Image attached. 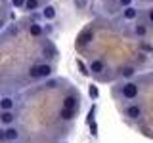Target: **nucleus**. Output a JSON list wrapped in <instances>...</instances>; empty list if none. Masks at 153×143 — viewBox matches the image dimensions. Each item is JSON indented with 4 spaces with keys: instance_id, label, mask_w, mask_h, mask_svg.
<instances>
[{
    "instance_id": "obj_4",
    "label": "nucleus",
    "mask_w": 153,
    "mask_h": 143,
    "mask_svg": "<svg viewBox=\"0 0 153 143\" xmlns=\"http://www.w3.org/2000/svg\"><path fill=\"white\" fill-rule=\"evenodd\" d=\"M19 137H21V132H19L17 128L13 126V124H10V126L6 128V141H10V143H17Z\"/></svg>"
},
{
    "instance_id": "obj_6",
    "label": "nucleus",
    "mask_w": 153,
    "mask_h": 143,
    "mask_svg": "<svg viewBox=\"0 0 153 143\" xmlns=\"http://www.w3.org/2000/svg\"><path fill=\"white\" fill-rule=\"evenodd\" d=\"M0 122L2 124H13L16 122V114H13V111H0Z\"/></svg>"
},
{
    "instance_id": "obj_20",
    "label": "nucleus",
    "mask_w": 153,
    "mask_h": 143,
    "mask_svg": "<svg viewBox=\"0 0 153 143\" xmlns=\"http://www.w3.org/2000/svg\"><path fill=\"white\" fill-rule=\"evenodd\" d=\"M0 141H6V128H0Z\"/></svg>"
},
{
    "instance_id": "obj_12",
    "label": "nucleus",
    "mask_w": 153,
    "mask_h": 143,
    "mask_svg": "<svg viewBox=\"0 0 153 143\" xmlns=\"http://www.w3.org/2000/svg\"><path fill=\"white\" fill-rule=\"evenodd\" d=\"M29 32H31L33 36H40L42 32H44V29H42L40 25H36V23H33V25L29 27Z\"/></svg>"
},
{
    "instance_id": "obj_7",
    "label": "nucleus",
    "mask_w": 153,
    "mask_h": 143,
    "mask_svg": "<svg viewBox=\"0 0 153 143\" xmlns=\"http://www.w3.org/2000/svg\"><path fill=\"white\" fill-rule=\"evenodd\" d=\"M16 107V101H13V97H2L0 99V111H12V109Z\"/></svg>"
},
{
    "instance_id": "obj_18",
    "label": "nucleus",
    "mask_w": 153,
    "mask_h": 143,
    "mask_svg": "<svg viewBox=\"0 0 153 143\" xmlns=\"http://www.w3.org/2000/svg\"><path fill=\"white\" fill-rule=\"evenodd\" d=\"M90 95H92V97H98V88H96V86H90Z\"/></svg>"
},
{
    "instance_id": "obj_16",
    "label": "nucleus",
    "mask_w": 153,
    "mask_h": 143,
    "mask_svg": "<svg viewBox=\"0 0 153 143\" xmlns=\"http://www.w3.org/2000/svg\"><path fill=\"white\" fill-rule=\"evenodd\" d=\"M134 32H136L138 36H146V32H147V29L143 27V25H136L134 27Z\"/></svg>"
},
{
    "instance_id": "obj_23",
    "label": "nucleus",
    "mask_w": 153,
    "mask_h": 143,
    "mask_svg": "<svg viewBox=\"0 0 153 143\" xmlns=\"http://www.w3.org/2000/svg\"><path fill=\"white\" fill-rule=\"evenodd\" d=\"M46 86H48V88H56V86H57V82H56V80H50V82H48Z\"/></svg>"
},
{
    "instance_id": "obj_17",
    "label": "nucleus",
    "mask_w": 153,
    "mask_h": 143,
    "mask_svg": "<svg viewBox=\"0 0 153 143\" xmlns=\"http://www.w3.org/2000/svg\"><path fill=\"white\" fill-rule=\"evenodd\" d=\"M25 2H27V0H12L13 8H25Z\"/></svg>"
},
{
    "instance_id": "obj_3",
    "label": "nucleus",
    "mask_w": 153,
    "mask_h": 143,
    "mask_svg": "<svg viewBox=\"0 0 153 143\" xmlns=\"http://www.w3.org/2000/svg\"><path fill=\"white\" fill-rule=\"evenodd\" d=\"M124 114H126L128 118H132V120H138V118L143 116V111H142V107L138 103H132V105H128V107L124 109Z\"/></svg>"
},
{
    "instance_id": "obj_13",
    "label": "nucleus",
    "mask_w": 153,
    "mask_h": 143,
    "mask_svg": "<svg viewBox=\"0 0 153 143\" xmlns=\"http://www.w3.org/2000/svg\"><path fill=\"white\" fill-rule=\"evenodd\" d=\"M92 38H94V32H92V31H84L82 35H80L79 42H80V44H86V42H90Z\"/></svg>"
},
{
    "instance_id": "obj_11",
    "label": "nucleus",
    "mask_w": 153,
    "mask_h": 143,
    "mask_svg": "<svg viewBox=\"0 0 153 143\" xmlns=\"http://www.w3.org/2000/svg\"><path fill=\"white\" fill-rule=\"evenodd\" d=\"M42 15H44V19H54L56 17V10H54V6H46L44 8V12H42Z\"/></svg>"
},
{
    "instance_id": "obj_15",
    "label": "nucleus",
    "mask_w": 153,
    "mask_h": 143,
    "mask_svg": "<svg viewBox=\"0 0 153 143\" xmlns=\"http://www.w3.org/2000/svg\"><path fill=\"white\" fill-rule=\"evenodd\" d=\"M38 8V0H27V2H25V10H31V12H33V10H36Z\"/></svg>"
},
{
    "instance_id": "obj_2",
    "label": "nucleus",
    "mask_w": 153,
    "mask_h": 143,
    "mask_svg": "<svg viewBox=\"0 0 153 143\" xmlns=\"http://www.w3.org/2000/svg\"><path fill=\"white\" fill-rule=\"evenodd\" d=\"M123 97L124 99H128V101H130V99H136L138 97V94H140V86H138L136 82H126L123 86Z\"/></svg>"
},
{
    "instance_id": "obj_14",
    "label": "nucleus",
    "mask_w": 153,
    "mask_h": 143,
    "mask_svg": "<svg viewBox=\"0 0 153 143\" xmlns=\"http://www.w3.org/2000/svg\"><path fill=\"white\" fill-rule=\"evenodd\" d=\"M134 73H136V69H134V67H124V69L121 71V74L124 76V78H130V76H134Z\"/></svg>"
},
{
    "instance_id": "obj_22",
    "label": "nucleus",
    "mask_w": 153,
    "mask_h": 143,
    "mask_svg": "<svg viewBox=\"0 0 153 143\" xmlns=\"http://www.w3.org/2000/svg\"><path fill=\"white\" fill-rule=\"evenodd\" d=\"M147 21L153 23V10H149V12H147Z\"/></svg>"
},
{
    "instance_id": "obj_1",
    "label": "nucleus",
    "mask_w": 153,
    "mask_h": 143,
    "mask_svg": "<svg viewBox=\"0 0 153 143\" xmlns=\"http://www.w3.org/2000/svg\"><path fill=\"white\" fill-rule=\"evenodd\" d=\"M50 74H52V67L48 63L35 65V67H31V71H29V76H31V78H48Z\"/></svg>"
},
{
    "instance_id": "obj_24",
    "label": "nucleus",
    "mask_w": 153,
    "mask_h": 143,
    "mask_svg": "<svg viewBox=\"0 0 153 143\" xmlns=\"http://www.w3.org/2000/svg\"><path fill=\"white\" fill-rule=\"evenodd\" d=\"M2 25H4V23H2V19H0V29H2Z\"/></svg>"
},
{
    "instance_id": "obj_19",
    "label": "nucleus",
    "mask_w": 153,
    "mask_h": 143,
    "mask_svg": "<svg viewBox=\"0 0 153 143\" xmlns=\"http://www.w3.org/2000/svg\"><path fill=\"white\" fill-rule=\"evenodd\" d=\"M75 6L76 8H84L86 6V0H75Z\"/></svg>"
},
{
    "instance_id": "obj_5",
    "label": "nucleus",
    "mask_w": 153,
    "mask_h": 143,
    "mask_svg": "<svg viewBox=\"0 0 153 143\" xmlns=\"http://www.w3.org/2000/svg\"><path fill=\"white\" fill-rule=\"evenodd\" d=\"M90 73H94V74H100V73H103V69H105V63L102 59H92L90 61Z\"/></svg>"
},
{
    "instance_id": "obj_21",
    "label": "nucleus",
    "mask_w": 153,
    "mask_h": 143,
    "mask_svg": "<svg viewBox=\"0 0 153 143\" xmlns=\"http://www.w3.org/2000/svg\"><path fill=\"white\" fill-rule=\"evenodd\" d=\"M119 2H121V6H123V8H128V6L132 4V0H119Z\"/></svg>"
},
{
    "instance_id": "obj_8",
    "label": "nucleus",
    "mask_w": 153,
    "mask_h": 143,
    "mask_svg": "<svg viewBox=\"0 0 153 143\" xmlns=\"http://www.w3.org/2000/svg\"><path fill=\"white\" fill-rule=\"evenodd\" d=\"M63 107L65 109H79V97H75V95H67L63 99Z\"/></svg>"
},
{
    "instance_id": "obj_9",
    "label": "nucleus",
    "mask_w": 153,
    "mask_h": 143,
    "mask_svg": "<svg viewBox=\"0 0 153 143\" xmlns=\"http://www.w3.org/2000/svg\"><path fill=\"white\" fill-rule=\"evenodd\" d=\"M123 17L126 19V21H132V19H136V17H138V10L134 8V6L124 8V10H123Z\"/></svg>"
},
{
    "instance_id": "obj_10",
    "label": "nucleus",
    "mask_w": 153,
    "mask_h": 143,
    "mask_svg": "<svg viewBox=\"0 0 153 143\" xmlns=\"http://www.w3.org/2000/svg\"><path fill=\"white\" fill-rule=\"evenodd\" d=\"M75 109H65V107H61V111H59V116L63 118V120H71V118L75 116Z\"/></svg>"
}]
</instances>
